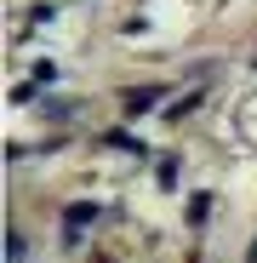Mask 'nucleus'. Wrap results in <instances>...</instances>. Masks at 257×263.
Returning a JSON list of instances; mask_svg holds the SVG:
<instances>
[{"label":"nucleus","mask_w":257,"mask_h":263,"mask_svg":"<svg viewBox=\"0 0 257 263\" xmlns=\"http://www.w3.org/2000/svg\"><path fill=\"white\" fill-rule=\"evenodd\" d=\"M86 223H97V206H92V200H80V206H74V212H69V223H63V235H69V240H74V235H80V229H86Z\"/></svg>","instance_id":"obj_1"},{"label":"nucleus","mask_w":257,"mask_h":263,"mask_svg":"<svg viewBox=\"0 0 257 263\" xmlns=\"http://www.w3.org/2000/svg\"><path fill=\"white\" fill-rule=\"evenodd\" d=\"M154 178H160V189H171V183H177V166H171V160H160V166H154Z\"/></svg>","instance_id":"obj_2"},{"label":"nucleus","mask_w":257,"mask_h":263,"mask_svg":"<svg viewBox=\"0 0 257 263\" xmlns=\"http://www.w3.org/2000/svg\"><path fill=\"white\" fill-rule=\"evenodd\" d=\"M206 217H211V200H206V195H200V200H194V206H189V223H206Z\"/></svg>","instance_id":"obj_3"},{"label":"nucleus","mask_w":257,"mask_h":263,"mask_svg":"<svg viewBox=\"0 0 257 263\" xmlns=\"http://www.w3.org/2000/svg\"><path fill=\"white\" fill-rule=\"evenodd\" d=\"M6 252H12V257H6V263H23V252H29V246H23V240H17V235H12V240H6Z\"/></svg>","instance_id":"obj_4"}]
</instances>
